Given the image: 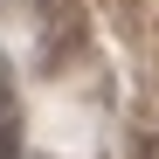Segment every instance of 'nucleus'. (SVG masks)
I'll return each mask as SVG.
<instances>
[{
	"label": "nucleus",
	"instance_id": "obj_1",
	"mask_svg": "<svg viewBox=\"0 0 159 159\" xmlns=\"http://www.w3.org/2000/svg\"><path fill=\"white\" fill-rule=\"evenodd\" d=\"M14 118V83H7V62H0V125Z\"/></svg>",
	"mask_w": 159,
	"mask_h": 159
},
{
	"label": "nucleus",
	"instance_id": "obj_2",
	"mask_svg": "<svg viewBox=\"0 0 159 159\" xmlns=\"http://www.w3.org/2000/svg\"><path fill=\"white\" fill-rule=\"evenodd\" d=\"M14 152H21V131H14V118H7V125H0V159H14Z\"/></svg>",
	"mask_w": 159,
	"mask_h": 159
}]
</instances>
